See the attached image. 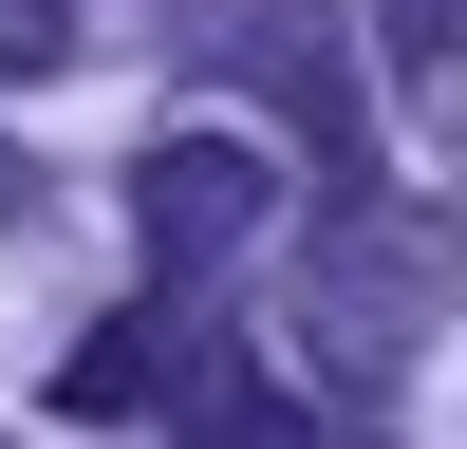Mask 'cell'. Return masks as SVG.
<instances>
[{"label": "cell", "instance_id": "4", "mask_svg": "<svg viewBox=\"0 0 467 449\" xmlns=\"http://www.w3.org/2000/svg\"><path fill=\"white\" fill-rule=\"evenodd\" d=\"M150 393H169V337H150V318H94L57 356V412H75V431H112V412H150Z\"/></svg>", "mask_w": 467, "mask_h": 449}, {"label": "cell", "instance_id": "7", "mask_svg": "<svg viewBox=\"0 0 467 449\" xmlns=\"http://www.w3.org/2000/svg\"><path fill=\"white\" fill-rule=\"evenodd\" d=\"M411 19H449V0H411Z\"/></svg>", "mask_w": 467, "mask_h": 449}, {"label": "cell", "instance_id": "3", "mask_svg": "<svg viewBox=\"0 0 467 449\" xmlns=\"http://www.w3.org/2000/svg\"><path fill=\"white\" fill-rule=\"evenodd\" d=\"M169 412H187V449H318V412H299L262 356H206V374H169Z\"/></svg>", "mask_w": 467, "mask_h": 449}, {"label": "cell", "instance_id": "1", "mask_svg": "<svg viewBox=\"0 0 467 449\" xmlns=\"http://www.w3.org/2000/svg\"><path fill=\"white\" fill-rule=\"evenodd\" d=\"M411 318H431V244H411L393 206H337L318 244H299V356H318L337 393H374V374L411 356Z\"/></svg>", "mask_w": 467, "mask_h": 449}, {"label": "cell", "instance_id": "2", "mask_svg": "<svg viewBox=\"0 0 467 449\" xmlns=\"http://www.w3.org/2000/svg\"><path fill=\"white\" fill-rule=\"evenodd\" d=\"M281 206V187H262V150L244 131H169L131 169V244H150V281H206V262H244V224Z\"/></svg>", "mask_w": 467, "mask_h": 449}, {"label": "cell", "instance_id": "5", "mask_svg": "<svg viewBox=\"0 0 467 449\" xmlns=\"http://www.w3.org/2000/svg\"><path fill=\"white\" fill-rule=\"evenodd\" d=\"M0 75H75V0H0Z\"/></svg>", "mask_w": 467, "mask_h": 449}, {"label": "cell", "instance_id": "6", "mask_svg": "<svg viewBox=\"0 0 467 449\" xmlns=\"http://www.w3.org/2000/svg\"><path fill=\"white\" fill-rule=\"evenodd\" d=\"M0 224H19V150H0Z\"/></svg>", "mask_w": 467, "mask_h": 449}]
</instances>
